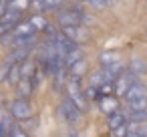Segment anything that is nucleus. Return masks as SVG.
I'll return each mask as SVG.
<instances>
[{"instance_id": "nucleus-1", "label": "nucleus", "mask_w": 147, "mask_h": 137, "mask_svg": "<svg viewBox=\"0 0 147 137\" xmlns=\"http://www.w3.org/2000/svg\"><path fill=\"white\" fill-rule=\"evenodd\" d=\"M67 97H69L81 111H87L89 99H87V95H85V89L81 87V79L69 77V81H67Z\"/></svg>"}, {"instance_id": "nucleus-2", "label": "nucleus", "mask_w": 147, "mask_h": 137, "mask_svg": "<svg viewBox=\"0 0 147 137\" xmlns=\"http://www.w3.org/2000/svg\"><path fill=\"white\" fill-rule=\"evenodd\" d=\"M91 18L79 10V8H65L57 14V22L61 26H77V24H83V22H89Z\"/></svg>"}, {"instance_id": "nucleus-3", "label": "nucleus", "mask_w": 147, "mask_h": 137, "mask_svg": "<svg viewBox=\"0 0 147 137\" xmlns=\"http://www.w3.org/2000/svg\"><path fill=\"white\" fill-rule=\"evenodd\" d=\"M59 115H61V119L65 121V123H71V125H75V123H79L81 121V117H83V111L67 97L61 105H59Z\"/></svg>"}, {"instance_id": "nucleus-4", "label": "nucleus", "mask_w": 147, "mask_h": 137, "mask_svg": "<svg viewBox=\"0 0 147 137\" xmlns=\"http://www.w3.org/2000/svg\"><path fill=\"white\" fill-rule=\"evenodd\" d=\"M135 81H137V75H133L131 71H127V69H125V71H123V73L113 81V85H115V97H123Z\"/></svg>"}, {"instance_id": "nucleus-5", "label": "nucleus", "mask_w": 147, "mask_h": 137, "mask_svg": "<svg viewBox=\"0 0 147 137\" xmlns=\"http://www.w3.org/2000/svg\"><path fill=\"white\" fill-rule=\"evenodd\" d=\"M61 32L67 36V38H71L73 43H87L89 40V30L83 26V24H77V26H61Z\"/></svg>"}, {"instance_id": "nucleus-6", "label": "nucleus", "mask_w": 147, "mask_h": 137, "mask_svg": "<svg viewBox=\"0 0 147 137\" xmlns=\"http://www.w3.org/2000/svg\"><path fill=\"white\" fill-rule=\"evenodd\" d=\"M32 113V107L28 103V99H14L10 103V115L14 119H28Z\"/></svg>"}, {"instance_id": "nucleus-7", "label": "nucleus", "mask_w": 147, "mask_h": 137, "mask_svg": "<svg viewBox=\"0 0 147 137\" xmlns=\"http://www.w3.org/2000/svg\"><path fill=\"white\" fill-rule=\"evenodd\" d=\"M123 99H125V103L137 101V99H147V87H145L141 81H135V83L129 87V91L123 95Z\"/></svg>"}, {"instance_id": "nucleus-8", "label": "nucleus", "mask_w": 147, "mask_h": 137, "mask_svg": "<svg viewBox=\"0 0 147 137\" xmlns=\"http://www.w3.org/2000/svg\"><path fill=\"white\" fill-rule=\"evenodd\" d=\"M99 109H101V113H105V115L109 117V115H113V113L119 111V99H117L115 95L101 97V99H99Z\"/></svg>"}, {"instance_id": "nucleus-9", "label": "nucleus", "mask_w": 147, "mask_h": 137, "mask_svg": "<svg viewBox=\"0 0 147 137\" xmlns=\"http://www.w3.org/2000/svg\"><path fill=\"white\" fill-rule=\"evenodd\" d=\"M99 63H101V67H103V69H107V67H111V65L121 63V57H119V53H117V51H105V53H101V55H99Z\"/></svg>"}, {"instance_id": "nucleus-10", "label": "nucleus", "mask_w": 147, "mask_h": 137, "mask_svg": "<svg viewBox=\"0 0 147 137\" xmlns=\"http://www.w3.org/2000/svg\"><path fill=\"white\" fill-rule=\"evenodd\" d=\"M125 123H129L127 121V115H125V111H117V113H113V115H109L107 117V125H109V129L113 131V129H117V127H121V125H125Z\"/></svg>"}, {"instance_id": "nucleus-11", "label": "nucleus", "mask_w": 147, "mask_h": 137, "mask_svg": "<svg viewBox=\"0 0 147 137\" xmlns=\"http://www.w3.org/2000/svg\"><path fill=\"white\" fill-rule=\"evenodd\" d=\"M127 127H129L127 137H147V123H133V121H129Z\"/></svg>"}, {"instance_id": "nucleus-12", "label": "nucleus", "mask_w": 147, "mask_h": 137, "mask_svg": "<svg viewBox=\"0 0 147 137\" xmlns=\"http://www.w3.org/2000/svg\"><path fill=\"white\" fill-rule=\"evenodd\" d=\"M61 57H63V65L65 67H71V65H75V63H79L83 59V51L77 47V49H73V51H69V53H65Z\"/></svg>"}, {"instance_id": "nucleus-13", "label": "nucleus", "mask_w": 147, "mask_h": 137, "mask_svg": "<svg viewBox=\"0 0 147 137\" xmlns=\"http://www.w3.org/2000/svg\"><path fill=\"white\" fill-rule=\"evenodd\" d=\"M28 57H30V47H24V49H14V51L8 55L6 61H10V63H22V61H26Z\"/></svg>"}, {"instance_id": "nucleus-14", "label": "nucleus", "mask_w": 147, "mask_h": 137, "mask_svg": "<svg viewBox=\"0 0 147 137\" xmlns=\"http://www.w3.org/2000/svg\"><path fill=\"white\" fill-rule=\"evenodd\" d=\"M16 93H18V99H26V97L32 93V81H30V79H22V81L16 85Z\"/></svg>"}, {"instance_id": "nucleus-15", "label": "nucleus", "mask_w": 147, "mask_h": 137, "mask_svg": "<svg viewBox=\"0 0 147 137\" xmlns=\"http://www.w3.org/2000/svg\"><path fill=\"white\" fill-rule=\"evenodd\" d=\"M85 73H87V61H85V59H81L79 63H75V65H71V67H69V75H71V77L81 79Z\"/></svg>"}, {"instance_id": "nucleus-16", "label": "nucleus", "mask_w": 147, "mask_h": 137, "mask_svg": "<svg viewBox=\"0 0 147 137\" xmlns=\"http://www.w3.org/2000/svg\"><path fill=\"white\" fill-rule=\"evenodd\" d=\"M125 115H127V121H133V123H147V109H145V111H131V109H125Z\"/></svg>"}, {"instance_id": "nucleus-17", "label": "nucleus", "mask_w": 147, "mask_h": 137, "mask_svg": "<svg viewBox=\"0 0 147 137\" xmlns=\"http://www.w3.org/2000/svg\"><path fill=\"white\" fill-rule=\"evenodd\" d=\"M28 6H30V0H12V2H8V10L16 14H22Z\"/></svg>"}, {"instance_id": "nucleus-18", "label": "nucleus", "mask_w": 147, "mask_h": 137, "mask_svg": "<svg viewBox=\"0 0 147 137\" xmlns=\"http://www.w3.org/2000/svg\"><path fill=\"white\" fill-rule=\"evenodd\" d=\"M34 71H36V67H34V63H32V61H28V59H26V61H22V63H20V77H22V79H30Z\"/></svg>"}, {"instance_id": "nucleus-19", "label": "nucleus", "mask_w": 147, "mask_h": 137, "mask_svg": "<svg viewBox=\"0 0 147 137\" xmlns=\"http://www.w3.org/2000/svg\"><path fill=\"white\" fill-rule=\"evenodd\" d=\"M8 83H12V85H18L20 81H22V77H20V63H12V69H10V73H8V79H6Z\"/></svg>"}, {"instance_id": "nucleus-20", "label": "nucleus", "mask_w": 147, "mask_h": 137, "mask_svg": "<svg viewBox=\"0 0 147 137\" xmlns=\"http://www.w3.org/2000/svg\"><path fill=\"white\" fill-rule=\"evenodd\" d=\"M28 22L32 24V28H34V30H45V28L49 26V22H47V18H42L40 14H34V16H32V18L28 20Z\"/></svg>"}, {"instance_id": "nucleus-21", "label": "nucleus", "mask_w": 147, "mask_h": 137, "mask_svg": "<svg viewBox=\"0 0 147 137\" xmlns=\"http://www.w3.org/2000/svg\"><path fill=\"white\" fill-rule=\"evenodd\" d=\"M125 109H131V111H145L147 109V99H137V101H129L125 105Z\"/></svg>"}, {"instance_id": "nucleus-22", "label": "nucleus", "mask_w": 147, "mask_h": 137, "mask_svg": "<svg viewBox=\"0 0 147 137\" xmlns=\"http://www.w3.org/2000/svg\"><path fill=\"white\" fill-rule=\"evenodd\" d=\"M103 83H107V75H105V71H97V73H93V77H91V87H101Z\"/></svg>"}, {"instance_id": "nucleus-23", "label": "nucleus", "mask_w": 147, "mask_h": 137, "mask_svg": "<svg viewBox=\"0 0 147 137\" xmlns=\"http://www.w3.org/2000/svg\"><path fill=\"white\" fill-rule=\"evenodd\" d=\"M131 73H133V75L145 73V63H143L141 59H133V61H131Z\"/></svg>"}, {"instance_id": "nucleus-24", "label": "nucleus", "mask_w": 147, "mask_h": 137, "mask_svg": "<svg viewBox=\"0 0 147 137\" xmlns=\"http://www.w3.org/2000/svg\"><path fill=\"white\" fill-rule=\"evenodd\" d=\"M10 69H12V63H10V61H4L2 65H0V83L8 79V73H10Z\"/></svg>"}, {"instance_id": "nucleus-25", "label": "nucleus", "mask_w": 147, "mask_h": 137, "mask_svg": "<svg viewBox=\"0 0 147 137\" xmlns=\"http://www.w3.org/2000/svg\"><path fill=\"white\" fill-rule=\"evenodd\" d=\"M65 2V0H42L45 4V10H53V8H59L61 4Z\"/></svg>"}, {"instance_id": "nucleus-26", "label": "nucleus", "mask_w": 147, "mask_h": 137, "mask_svg": "<svg viewBox=\"0 0 147 137\" xmlns=\"http://www.w3.org/2000/svg\"><path fill=\"white\" fill-rule=\"evenodd\" d=\"M127 133H129L127 123H125V125H121V127H117V129H113V137H127Z\"/></svg>"}, {"instance_id": "nucleus-27", "label": "nucleus", "mask_w": 147, "mask_h": 137, "mask_svg": "<svg viewBox=\"0 0 147 137\" xmlns=\"http://www.w3.org/2000/svg\"><path fill=\"white\" fill-rule=\"evenodd\" d=\"M87 2H91L95 8H107V6L113 2V0H87Z\"/></svg>"}, {"instance_id": "nucleus-28", "label": "nucleus", "mask_w": 147, "mask_h": 137, "mask_svg": "<svg viewBox=\"0 0 147 137\" xmlns=\"http://www.w3.org/2000/svg\"><path fill=\"white\" fill-rule=\"evenodd\" d=\"M0 123H2L8 131L12 129V127H10V123H8V117H6V113H4V109H2V105H0Z\"/></svg>"}, {"instance_id": "nucleus-29", "label": "nucleus", "mask_w": 147, "mask_h": 137, "mask_svg": "<svg viewBox=\"0 0 147 137\" xmlns=\"http://www.w3.org/2000/svg\"><path fill=\"white\" fill-rule=\"evenodd\" d=\"M8 137H28L22 129H18V127H12L10 131H8Z\"/></svg>"}, {"instance_id": "nucleus-30", "label": "nucleus", "mask_w": 147, "mask_h": 137, "mask_svg": "<svg viewBox=\"0 0 147 137\" xmlns=\"http://www.w3.org/2000/svg\"><path fill=\"white\" fill-rule=\"evenodd\" d=\"M30 6L34 10H45V4H42V0H30Z\"/></svg>"}, {"instance_id": "nucleus-31", "label": "nucleus", "mask_w": 147, "mask_h": 137, "mask_svg": "<svg viewBox=\"0 0 147 137\" xmlns=\"http://www.w3.org/2000/svg\"><path fill=\"white\" fill-rule=\"evenodd\" d=\"M6 10H8V2L6 0H0V16H4Z\"/></svg>"}]
</instances>
